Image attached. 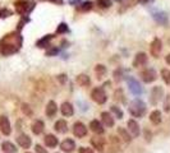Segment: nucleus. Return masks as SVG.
<instances>
[{
	"label": "nucleus",
	"mask_w": 170,
	"mask_h": 153,
	"mask_svg": "<svg viewBox=\"0 0 170 153\" xmlns=\"http://www.w3.org/2000/svg\"><path fill=\"white\" fill-rule=\"evenodd\" d=\"M95 72H96V75H97V79H102L106 74V68L102 64H99V65H96Z\"/></svg>",
	"instance_id": "26"
},
{
	"label": "nucleus",
	"mask_w": 170,
	"mask_h": 153,
	"mask_svg": "<svg viewBox=\"0 0 170 153\" xmlns=\"http://www.w3.org/2000/svg\"><path fill=\"white\" fill-rule=\"evenodd\" d=\"M45 144L48 146V147H50V148L56 147V144H58V138H56L55 135H53V134H48V135L45 136Z\"/></svg>",
	"instance_id": "18"
},
{
	"label": "nucleus",
	"mask_w": 170,
	"mask_h": 153,
	"mask_svg": "<svg viewBox=\"0 0 170 153\" xmlns=\"http://www.w3.org/2000/svg\"><path fill=\"white\" fill-rule=\"evenodd\" d=\"M2 148H3V151H4L5 153H15V152H17V148H15V146H14L13 143H10V142H4V143L2 144Z\"/></svg>",
	"instance_id": "24"
},
{
	"label": "nucleus",
	"mask_w": 170,
	"mask_h": 153,
	"mask_svg": "<svg viewBox=\"0 0 170 153\" xmlns=\"http://www.w3.org/2000/svg\"><path fill=\"white\" fill-rule=\"evenodd\" d=\"M44 128H45V125H44V122H42L41 120H36L33 124H32V131H33V134H36V135L41 134V133L44 131Z\"/></svg>",
	"instance_id": "20"
},
{
	"label": "nucleus",
	"mask_w": 170,
	"mask_h": 153,
	"mask_svg": "<svg viewBox=\"0 0 170 153\" xmlns=\"http://www.w3.org/2000/svg\"><path fill=\"white\" fill-rule=\"evenodd\" d=\"M56 110H58V107H56V103L54 101H50L48 103V106H46V115H48L49 117H54L55 114H56Z\"/></svg>",
	"instance_id": "16"
},
{
	"label": "nucleus",
	"mask_w": 170,
	"mask_h": 153,
	"mask_svg": "<svg viewBox=\"0 0 170 153\" xmlns=\"http://www.w3.org/2000/svg\"><path fill=\"white\" fill-rule=\"evenodd\" d=\"M97 4H99L100 8H109V7H111L110 0H97Z\"/></svg>",
	"instance_id": "31"
},
{
	"label": "nucleus",
	"mask_w": 170,
	"mask_h": 153,
	"mask_svg": "<svg viewBox=\"0 0 170 153\" xmlns=\"http://www.w3.org/2000/svg\"><path fill=\"white\" fill-rule=\"evenodd\" d=\"M91 144L94 146L97 151L102 152L104 151V147H105V141L102 139V138H99V136H94L91 138Z\"/></svg>",
	"instance_id": "11"
},
{
	"label": "nucleus",
	"mask_w": 170,
	"mask_h": 153,
	"mask_svg": "<svg viewBox=\"0 0 170 153\" xmlns=\"http://www.w3.org/2000/svg\"><path fill=\"white\" fill-rule=\"evenodd\" d=\"M128 131H129L134 138L140 135V126H138V124H137L136 120H129V121H128Z\"/></svg>",
	"instance_id": "10"
},
{
	"label": "nucleus",
	"mask_w": 170,
	"mask_h": 153,
	"mask_svg": "<svg viewBox=\"0 0 170 153\" xmlns=\"http://www.w3.org/2000/svg\"><path fill=\"white\" fill-rule=\"evenodd\" d=\"M73 112H74V110H73V106L69 103V102H64L63 105H61V114H63L64 116H72L73 115Z\"/></svg>",
	"instance_id": "17"
},
{
	"label": "nucleus",
	"mask_w": 170,
	"mask_h": 153,
	"mask_svg": "<svg viewBox=\"0 0 170 153\" xmlns=\"http://www.w3.org/2000/svg\"><path fill=\"white\" fill-rule=\"evenodd\" d=\"M0 130H2V133L4 135H9L10 131H12L10 122H9L7 116H0Z\"/></svg>",
	"instance_id": "8"
},
{
	"label": "nucleus",
	"mask_w": 170,
	"mask_h": 153,
	"mask_svg": "<svg viewBox=\"0 0 170 153\" xmlns=\"http://www.w3.org/2000/svg\"><path fill=\"white\" fill-rule=\"evenodd\" d=\"M58 52H59L58 49H51V50H49V51H46V55H48V56H53V55H56Z\"/></svg>",
	"instance_id": "37"
},
{
	"label": "nucleus",
	"mask_w": 170,
	"mask_h": 153,
	"mask_svg": "<svg viewBox=\"0 0 170 153\" xmlns=\"http://www.w3.org/2000/svg\"><path fill=\"white\" fill-rule=\"evenodd\" d=\"M54 129L58 131V133H65L67 129H68V125L64 120H58L54 125Z\"/></svg>",
	"instance_id": "21"
},
{
	"label": "nucleus",
	"mask_w": 170,
	"mask_h": 153,
	"mask_svg": "<svg viewBox=\"0 0 170 153\" xmlns=\"http://www.w3.org/2000/svg\"><path fill=\"white\" fill-rule=\"evenodd\" d=\"M60 148L63 149L64 152L70 153V152H73V151H74V148H75V143H74L72 139H65L63 143L60 144Z\"/></svg>",
	"instance_id": "13"
},
{
	"label": "nucleus",
	"mask_w": 170,
	"mask_h": 153,
	"mask_svg": "<svg viewBox=\"0 0 170 153\" xmlns=\"http://www.w3.org/2000/svg\"><path fill=\"white\" fill-rule=\"evenodd\" d=\"M140 2H141V3H143V4H146V3H150L151 0H140Z\"/></svg>",
	"instance_id": "42"
},
{
	"label": "nucleus",
	"mask_w": 170,
	"mask_h": 153,
	"mask_svg": "<svg viewBox=\"0 0 170 153\" xmlns=\"http://www.w3.org/2000/svg\"><path fill=\"white\" fill-rule=\"evenodd\" d=\"M152 17L156 22H159L161 24H166V22H167V15L164 12H152Z\"/></svg>",
	"instance_id": "12"
},
{
	"label": "nucleus",
	"mask_w": 170,
	"mask_h": 153,
	"mask_svg": "<svg viewBox=\"0 0 170 153\" xmlns=\"http://www.w3.org/2000/svg\"><path fill=\"white\" fill-rule=\"evenodd\" d=\"M114 96H115L114 98H115L116 101H119V100H120V101H124V98H123V91H121V89H116Z\"/></svg>",
	"instance_id": "35"
},
{
	"label": "nucleus",
	"mask_w": 170,
	"mask_h": 153,
	"mask_svg": "<svg viewBox=\"0 0 170 153\" xmlns=\"http://www.w3.org/2000/svg\"><path fill=\"white\" fill-rule=\"evenodd\" d=\"M56 32L58 33H65V32H68V26L65 23H60L58 26V28H56Z\"/></svg>",
	"instance_id": "30"
},
{
	"label": "nucleus",
	"mask_w": 170,
	"mask_h": 153,
	"mask_svg": "<svg viewBox=\"0 0 170 153\" xmlns=\"http://www.w3.org/2000/svg\"><path fill=\"white\" fill-rule=\"evenodd\" d=\"M22 111H23V114L27 115V116H31V115H32V111H31L29 106H28L27 103H23V105H22Z\"/></svg>",
	"instance_id": "33"
},
{
	"label": "nucleus",
	"mask_w": 170,
	"mask_h": 153,
	"mask_svg": "<svg viewBox=\"0 0 170 153\" xmlns=\"http://www.w3.org/2000/svg\"><path fill=\"white\" fill-rule=\"evenodd\" d=\"M161 75H162L164 82H165L166 84H170V70H167V69H162Z\"/></svg>",
	"instance_id": "29"
},
{
	"label": "nucleus",
	"mask_w": 170,
	"mask_h": 153,
	"mask_svg": "<svg viewBox=\"0 0 170 153\" xmlns=\"http://www.w3.org/2000/svg\"><path fill=\"white\" fill-rule=\"evenodd\" d=\"M90 128H91L92 131L96 133V134H102L104 133V128H102L101 122L99 120H92L91 124H90Z\"/></svg>",
	"instance_id": "15"
},
{
	"label": "nucleus",
	"mask_w": 170,
	"mask_h": 153,
	"mask_svg": "<svg viewBox=\"0 0 170 153\" xmlns=\"http://www.w3.org/2000/svg\"><path fill=\"white\" fill-rule=\"evenodd\" d=\"M147 64V55L145 52H138L134 57V61H133V67L138 68V67H143Z\"/></svg>",
	"instance_id": "9"
},
{
	"label": "nucleus",
	"mask_w": 170,
	"mask_h": 153,
	"mask_svg": "<svg viewBox=\"0 0 170 153\" xmlns=\"http://www.w3.org/2000/svg\"><path fill=\"white\" fill-rule=\"evenodd\" d=\"M91 97H92V100H94L96 103H99V105L105 103V102H106V98H107V97H106V93H105V91H104V88H101V87L95 88L94 91H92Z\"/></svg>",
	"instance_id": "2"
},
{
	"label": "nucleus",
	"mask_w": 170,
	"mask_h": 153,
	"mask_svg": "<svg viewBox=\"0 0 170 153\" xmlns=\"http://www.w3.org/2000/svg\"><path fill=\"white\" fill-rule=\"evenodd\" d=\"M27 153H28V152H27Z\"/></svg>",
	"instance_id": "44"
},
{
	"label": "nucleus",
	"mask_w": 170,
	"mask_h": 153,
	"mask_svg": "<svg viewBox=\"0 0 170 153\" xmlns=\"http://www.w3.org/2000/svg\"><path fill=\"white\" fill-rule=\"evenodd\" d=\"M111 111L115 114V116H116L118 119H121V117H123V111L119 109L118 106H111Z\"/></svg>",
	"instance_id": "32"
},
{
	"label": "nucleus",
	"mask_w": 170,
	"mask_h": 153,
	"mask_svg": "<svg viewBox=\"0 0 170 153\" xmlns=\"http://www.w3.org/2000/svg\"><path fill=\"white\" fill-rule=\"evenodd\" d=\"M80 153H94V152H92V149H90V148L82 147V148H80Z\"/></svg>",
	"instance_id": "38"
},
{
	"label": "nucleus",
	"mask_w": 170,
	"mask_h": 153,
	"mask_svg": "<svg viewBox=\"0 0 170 153\" xmlns=\"http://www.w3.org/2000/svg\"><path fill=\"white\" fill-rule=\"evenodd\" d=\"M162 93H164V91H162V88H161L160 86L153 87L152 91H151V103H152V105H156V103L160 101Z\"/></svg>",
	"instance_id": "6"
},
{
	"label": "nucleus",
	"mask_w": 170,
	"mask_h": 153,
	"mask_svg": "<svg viewBox=\"0 0 170 153\" xmlns=\"http://www.w3.org/2000/svg\"><path fill=\"white\" fill-rule=\"evenodd\" d=\"M58 79L60 81V83H65V81H67V78H65V75H64V74L59 75V76H58Z\"/></svg>",
	"instance_id": "39"
},
{
	"label": "nucleus",
	"mask_w": 170,
	"mask_h": 153,
	"mask_svg": "<svg viewBox=\"0 0 170 153\" xmlns=\"http://www.w3.org/2000/svg\"><path fill=\"white\" fill-rule=\"evenodd\" d=\"M127 82H128L129 89H131V92H132L133 95H136V96H140V95H142V93H143V88L141 87L140 82H137L134 78H132V76H129Z\"/></svg>",
	"instance_id": "3"
},
{
	"label": "nucleus",
	"mask_w": 170,
	"mask_h": 153,
	"mask_svg": "<svg viewBox=\"0 0 170 153\" xmlns=\"http://www.w3.org/2000/svg\"><path fill=\"white\" fill-rule=\"evenodd\" d=\"M50 2H58V0H50Z\"/></svg>",
	"instance_id": "43"
},
{
	"label": "nucleus",
	"mask_w": 170,
	"mask_h": 153,
	"mask_svg": "<svg viewBox=\"0 0 170 153\" xmlns=\"http://www.w3.org/2000/svg\"><path fill=\"white\" fill-rule=\"evenodd\" d=\"M118 134L120 135V138L124 142H131V136H129V133L124 129V128H118Z\"/></svg>",
	"instance_id": "27"
},
{
	"label": "nucleus",
	"mask_w": 170,
	"mask_h": 153,
	"mask_svg": "<svg viewBox=\"0 0 170 153\" xmlns=\"http://www.w3.org/2000/svg\"><path fill=\"white\" fill-rule=\"evenodd\" d=\"M0 14H2V17H9V15H10V12H9V10H7V9H4L2 13H0Z\"/></svg>",
	"instance_id": "40"
},
{
	"label": "nucleus",
	"mask_w": 170,
	"mask_h": 153,
	"mask_svg": "<svg viewBox=\"0 0 170 153\" xmlns=\"http://www.w3.org/2000/svg\"><path fill=\"white\" fill-rule=\"evenodd\" d=\"M101 119H102V122L106 126H109V128L114 126V119L111 117V115L109 112H102L101 114Z\"/></svg>",
	"instance_id": "19"
},
{
	"label": "nucleus",
	"mask_w": 170,
	"mask_h": 153,
	"mask_svg": "<svg viewBox=\"0 0 170 153\" xmlns=\"http://www.w3.org/2000/svg\"><path fill=\"white\" fill-rule=\"evenodd\" d=\"M53 38V36L51 35H48V36H45V37H42L41 40H39L37 41V46H39V47H45V46H48V43L50 42V40Z\"/></svg>",
	"instance_id": "28"
},
{
	"label": "nucleus",
	"mask_w": 170,
	"mask_h": 153,
	"mask_svg": "<svg viewBox=\"0 0 170 153\" xmlns=\"http://www.w3.org/2000/svg\"><path fill=\"white\" fill-rule=\"evenodd\" d=\"M17 142L22 148H28L31 146V138L28 135H26V134H22V135H19L17 138Z\"/></svg>",
	"instance_id": "14"
},
{
	"label": "nucleus",
	"mask_w": 170,
	"mask_h": 153,
	"mask_svg": "<svg viewBox=\"0 0 170 153\" xmlns=\"http://www.w3.org/2000/svg\"><path fill=\"white\" fill-rule=\"evenodd\" d=\"M161 50H162V43H161L160 38H153V41L151 42V46H150L151 55H152L153 57H159Z\"/></svg>",
	"instance_id": "4"
},
{
	"label": "nucleus",
	"mask_w": 170,
	"mask_h": 153,
	"mask_svg": "<svg viewBox=\"0 0 170 153\" xmlns=\"http://www.w3.org/2000/svg\"><path fill=\"white\" fill-rule=\"evenodd\" d=\"M35 149H36V152L37 153H48V151H46L42 146H40V144H37L36 147H35Z\"/></svg>",
	"instance_id": "36"
},
{
	"label": "nucleus",
	"mask_w": 170,
	"mask_h": 153,
	"mask_svg": "<svg viewBox=\"0 0 170 153\" xmlns=\"http://www.w3.org/2000/svg\"><path fill=\"white\" fill-rule=\"evenodd\" d=\"M150 120H151L152 124H155V125L160 124V122H161V112H160V111H157V110L152 111V112H151V115H150Z\"/></svg>",
	"instance_id": "22"
},
{
	"label": "nucleus",
	"mask_w": 170,
	"mask_h": 153,
	"mask_svg": "<svg viewBox=\"0 0 170 153\" xmlns=\"http://www.w3.org/2000/svg\"><path fill=\"white\" fill-rule=\"evenodd\" d=\"M165 61H166V64H169V65H170V54H169V55H166Z\"/></svg>",
	"instance_id": "41"
},
{
	"label": "nucleus",
	"mask_w": 170,
	"mask_h": 153,
	"mask_svg": "<svg viewBox=\"0 0 170 153\" xmlns=\"http://www.w3.org/2000/svg\"><path fill=\"white\" fill-rule=\"evenodd\" d=\"M77 83H78L80 86L82 87H86L90 84V76L86 75V74H80L78 76H77Z\"/></svg>",
	"instance_id": "23"
},
{
	"label": "nucleus",
	"mask_w": 170,
	"mask_h": 153,
	"mask_svg": "<svg viewBox=\"0 0 170 153\" xmlns=\"http://www.w3.org/2000/svg\"><path fill=\"white\" fill-rule=\"evenodd\" d=\"M91 8H92V2H85V3L80 7V9L83 10V12H87V10H90Z\"/></svg>",
	"instance_id": "34"
},
{
	"label": "nucleus",
	"mask_w": 170,
	"mask_h": 153,
	"mask_svg": "<svg viewBox=\"0 0 170 153\" xmlns=\"http://www.w3.org/2000/svg\"><path fill=\"white\" fill-rule=\"evenodd\" d=\"M128 110L133 117H142L146 112V105L141 100H134L133 102H131Z\"/></svg>",
	"instance_id": "1"
},
{
	"label": "nucleus",
	"mask_w": 170,
	"mask_h": 153,
	"mask_svg": "<svg viewBox=\"0 0 170 153\" xmlns=\"http://www.w3.org/2000/svg\"><path fill=\"white\" fill-rule=\"evenodd\" d=\"M73 133H74V135L77 138H83L87 134V128L82 124V122L78 121V122H75V124L73 125Z\"/></svg>",
	"instance_id": "7"
},
{
	"label": "nucleus",
	"mask_w": 170,
	"mask_h": 153,
	"mask_svg": "<svg viewBox=\"0 0 170 153\" xmlns=\"http://www.w3.org/2000/svg\"><path fill=\"white\" fill-rule=\"evenodd\" d=\"M141 78H142L143 82L151 83V82H153V81H156L157 74H156V72L153 70V69H146V70L141 72Z\"/></svg>",
	"instance_id": "5"
},
{
	"label": "nucleus",
	"mask_w": 170,
	"mask_h": 153,
	"mask_svg": "<svg viewBox=\"0 0 170 153\" xmlns=\"http://www.w3.org/2000/svg\"><path fill=\"white\" fill-rule=\"evenodd\" d=\"M28 9V4L26 2H17L15 3V10H17L19 14H24Z\"/></svg>",
	"instance_id": "25"
}]
</instances>
